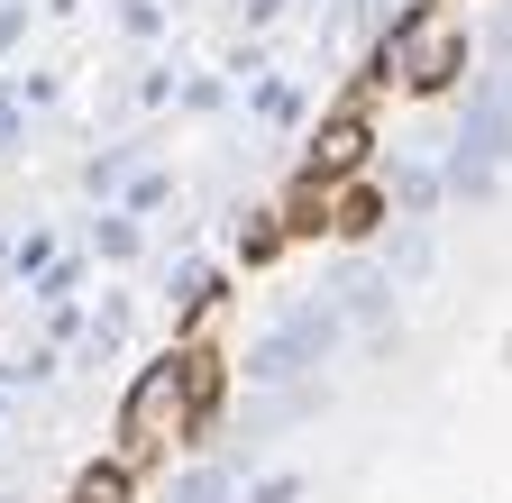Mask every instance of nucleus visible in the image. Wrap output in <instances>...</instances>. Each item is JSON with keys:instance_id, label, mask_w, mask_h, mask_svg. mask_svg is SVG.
I'll use <instances>...</instances> for the list:
<instances>
[{"instance_id": "20e7f679", "label": "nucleus", "mask_w": 512, "mask_h": 503, "mask_svg": "<svg viewBox=\"0 0 512 503\" xmlns=\"http://www.w3.org/2000/svg\"><path fill=\"white\" fill-rule=\"evenodd\" d=\"M74 503H128V467H92Z\"/></svg>"}, {"instance_id": "7ed1b4c3", "label": "nucleus", "mask_w": 512, "mask_h": 503, "mask_svg": "<svg viewBox=\"0 0 512 503\" xmlns=\"http://www.w3.org/2000/svg\"><path fill=\"white\" fill-rule=\"evenodd\" d=\"M357 165H366V119H357V110H339L330 129H320V147H311V174H302V183H311V193H330V183H348Z\"/></svg>"}, {"instance_id": "f257e3e1", "label": "nucleus", "mask_w": 512, "mask_h": 503, "mask_svg": "<svg viewBox=\"0 0 512 503\" xmlns=\"http://www.w3.org/2000/svg\"><path fill=\"white\" fill-rule=\"evenodd\" d=\"M220 385H229V366H220V348H183L174 366H147L138 375V394H128V458H156V449H183L192 430L211 421V403H220Z\"/></svg>"}, {"instance_id": "f03ea898", "label": "nucleus", "mask_w": 512, "mask_h": 503, "mask_svg": "<svg viewBox=\"0 0 512 503\" xmlns=\"http://www.w3.org/2000/svg\"><path fill=\"white\" fill-rule=\"evenodd\" d=\"M458 65H467V37L448 28V19H421V28L403 37V55H394V74H403L412 92H439V83L458 74Z\"/></svg>"}]
</instances>
